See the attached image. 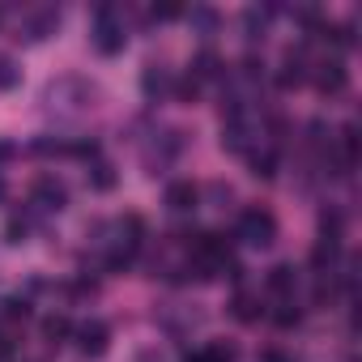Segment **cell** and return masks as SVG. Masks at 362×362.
<instances>
[{"mask_svg": "<svg viewBox=\"0 0 362 362\" xmlns=\"http://www.w3.org/2000/svg\"><path fill=\"white\" fill-rule=\"evenodd\" d=\"M94 47L103 52V56H119L124 52V43H128V35H124V13L115 9V5H98L94 9Z\"/></svg>", "mask_w": 362, "mask_h": 362, "instance_id": "obj_1", "label": "cell"}, {"mask_svg": "<svg viewBox=\"0 0 362 362\" xmlns=\"http://www.w3.org/2000/svg\"><path fill=\"white\" fill-rule=\"evenodd\" d=\"M239 239H243L247 247H269V243L277 239L273 214H269V209H243V214H239Z\"/></svg>", "mask_w": 362, "mask_h": 362, "instance_id": "obj_2", "label": "cell"}, {"mask_svg": "<svg viewBox=\"0 0 362 362\" xmlns=\"http://www.w3.org/2000/svg\"><path fill=\"white\" fill-rule=\"evenodd\" d=\"M30 201H35L39 209H52V214H56V209H64V205H69V188L60 184L56 175H39V179H35Z\"/></svg>", "mask_w": 362, "mask_h": 362, "instance_id": "obj_3", "label": "cell"}, {"mask_svg": "<svg viewBox=\"0 0 362 362\" xmlns=\"http://www.w3.org/2000/svg\"><path fill=\"white\" fill-rule=\"evenodd\" d=\"M73 337H77V345H81V354H107V345H111V328L103 324V320H86V324H77L73 328Z\"/></svg>", "mask_w": 362, "mask_h": 362, "instance_id": "obj_4", "label": "cell"}, {"mask_svg": "<svg viewBox=\"0 0 362 362\" xmlns=\"http://www.w3.org/2000/svg\"><path fill=\"white\" fill-rule=\"evenodd\" d=\"M311 81H315V90H320V94H341V90L349 86V73H345V60H324V64H315V73H311Z\"/></svg>", "mask_w": 362, "mask_h": 362, "instance_id": "obj_5", "label": "cell"}, {"mask_svg": "<svg viewBox=\"0 0 362 362\" xmlns=\"http://www.w3.org/2000/svg\"><path fill=\"white\" fill-rule=\"evenodd\" d=\"M197 201H201V188L192 179H170L166 184V209L170 214H188V209H197Z\"/></svg>", "mask_w": 362, "mask_h": 362, "instance_id": "obj_6", "label": "cell"}, {"mask_svg": "<svg viewBox=\"0 0 362 362\" xmlns=\"http://www.w3.org/2000/svg\"><path fill=\"white\" fill-rule=\"evenodd\" d=\"M307 77H311V73H307L303 47H290V52H286V64H281V73H277V86H281V90H298Z\"/></svg>", "mask_w": 362, "mask_h": 362, "instance_id": "obj_7", "label": "cell"}, {"mask_svg": "<svg viewBox=\"0 0 362 362\" xmlns=\"http://www.w3.org/2000/svg\"><path fill=\"white\" fill-rule=\"evenodd\" d=\"M341 260V235H320L311 247V269L315 273H332V264Z\"/></svg>", "mask_w": 362, "mask_h": 362, "instance_id": "obj_8", "label": "cell"}, {"mask_svg": "<svg viewBox=\"0 0 362 362\" xmlns=\"http://www.w3.org/2000/svg\"><path fill=\"white\" fill-rule=\"evenodd\" d=\"M192 77H197V81H222V77H226V60H222L214 47H201L197 60H192Z\"/></svg>", "mask_w": 362, "mask_h": 362, "instance_id": "obj_9", "label": "cell"}, {"mask_svg": "<svg viewBox=\"0 0 362 362\" xmlns=\"http://www.w3.org/2000/svg\"><path fill=\"white\" fill-rule=\"evenodd\" d=\"M188 26H192V35H201V39H214V35L222 30V13H218L214 5H192V13H188Z\"/></svg>", "mask_w": 362, "mask_h": 362, "instance_id": "obj_10", "label": "cell"}, {"mask_svg": "<svg viewBox=\"0 0 362 362\" xmlns=\"http://www.w3.org/2000/svg\"><path fill=\"white\" fill-rule=\"evenodd\" d=\"M56 26H60V13H56V9H39V13L26 22V39H30V43H43L47 35H56Z\"/></svg>", "mask_w": 362, "mask_h": 362, "instance_id": "obj_11", "label": "cell"}, {"mask_svg": "<svg viewBox=\"0 0 362 362\" xmlns=\"http://www.w3.org/2000/svg\"><path fill=\"white\" fill-rule=\"evenodd\" d=\"M247 119L243 115H235V119H226L222 124V149H230V153H243L247 149Z\"/></svg>", "mask_w": 362, "mask_h": 362, "instance_id": "obj_12", "label": "cell"}, {"mask_svg": "<svg viewBox=\"0 0 362 362\" xmlns=\"http://www.w3.org/2000/svg\"><path fill=\"white\" fill-rule=\"evenodd\" d=\"M141 90H145V98H162V94L170 90V73H166L162 64H145V73H141Z\"/></svg>", "mask_w": 362, "mask_h": 362, "instance_id": "obj_13", "label": "cell"}, {"mask_svg": "<svg viewBox=\"0 0 362 362\" xmlns=\"http://www.w3.org/2000/svg\"><path fill=\"white\" fill-rule=\"evenodd\" d=\"M273 13H277V5H264V9H256V5H252V9H243V35L256 43V39L264 35V26H269V18H273Z\"/></svg>", "mask_w": 362, "mask_h": 362, "instance_id": "obj_14", "label": "cell"}, {"mask_svg": "<svg viewBox=\"0 0 362 362\" xmlns=\"http://www.w3.org/2000/svg\"><path fill=\"white\" fill-rule=\"evenodd\" d=\"M184 362H235V345H226V341H209L205 349L184 354Z\"/></svg>", "mask_w": 362, "mask_h": 362, "instance_id": "obj_15", "label": "cell"}, {"mask_svg": "<svg viewBox=\"0 0 362 362\" xmlns=\"http://www.w3.org/2000/svg\"><path fill=\"white\" fill-rule=\"evenodd\" d=\"M264 281H269V290H273V294H281V298H286V294H294V286H298V273H294L290 264H273Z\"/></svg>", "mask_w": 362, "mask_h": 362, "instance_id": "obj_16", "label": "cell"}, {"mask_svg": "<svg viewBox=\"0 0 362 362\" xmlns=\"http://www.w3.org/2000/svg\"><path fill=\"white\" fill-rule=\"evenodd\" d=\"M90 188H94V192H111V188H115V166H111V162H103V158L90 162Z\"/></svg>", "mask_w": 362, "mask_h": 362, "instance_id": "obj_17", "label": "cell"}, {"mask_svg": "<svg viewBox=\"0 0 362 362\" xmlns=\"http://www.w3.org/2000/svg\"><path fill=\"white\" fill-rule=\"evenodd\" d=\"M247 162H252V175H256V179H273V175H277V153H273V149L247 153Z\"/></svg>", "mask_w": 362, "mask_h": 362, "instance_id": "obj_18", "label": "cell"}, {"mask_svg": "<svg viewBox=\"0 0 362 362\" xmlns=\"http://www.w3.org/2000/svg\"><path fill=\"white\" fill-rule=\"evenodd\" d=\"M230 311H235V320H243V324H252V320H260V303H256L252 294H235V303H230Z\"/></svg>", "mask_w": 362, "mask_h": 362, "instance_id": "obj_19", "label": "cell"}, {"mask_svg": "<svg viewBox=\"0 0 362 362\" xmlns=\"http://www.w3.org/2000/svg\"><path fill=\"white\" fill-rule=\"evenodd\" d=\"M43 337L56 345V341H64V337H73V324H69V315H47L43 320Z\"/></svg>", "mask_w": 362, "mask_h": 362, "instance_id": "obj_20", "label": "cell"}, {"mask_svg": "<svg viewBox=\"0 0 362 362\" xmlns=\"http://www.w3.org/2000/svg\"><path fill=\"white\" fill-rule=\"evenodd\" d=\"M170 94L179 98V103H197V94H201V81L188 73V77H179V81H170Z\"/></svg>", "mask_w": 362, "mask_h": 362, "instance_id": "obj_21", "label": "cell"}, {"mask_svg": "<svg viewBox=\"0 0 362 362\" xmlns=\"http://www.w3.org/2000/svg\"><path fill=\"white\" fill-rule=\"evenodd\" d=\"M320 35H324V39H332L337 47H354V26H349V22H337V26H328V22H324V30H320Z\"/></svg>", "mask_w": 362, "mask_h": 362, "instance_id": "obj_22", "label": "cell"}, {"mask_svg": "<svg viewBox=\"0 0 362 362\" xmlns=\"http://www.w3.org/2000/svg\"><path fill=\"white\" fill-rule=\"evenodd\" d=\"M22 81V69L9 60V56H0V90H13Z\"/></svg>", "mask_w": 362, "mask_h": 362, "instance_id": "obj_23", "label": "cell"}, {"mask_svg": "<svg viewBox=\"0 0 362 362\" xmlns=\"http://www.w3.org/2000/svg\"><path fill=\"white\" fill-rule=\"evenodd\" d=\"M0 315H5V320H26L30 315V303L26 298H5V303H0Z\"/></svg>", "mask_w": 362, "mask_h": 362, "instance_id": "obj_24", "label": "cell"}, {"mask_svg": "<svg viewBox=\"0 0 362 362\" xmlns=\"http://www.w3.org/2000/svg\"><path fill=\"white\" fill-rule=\"evenodd\" d=\"M273 320H277L281 328H294V324L303 320V311H298V303H281V307L273 311Z\"/></svg>", "mask_w": 362, "mask_h": 362, "instance_id": "obj_25", "label": "cell"}, {"mask_svg": "<svg viewBox=\"0 0 362 362\" xmlns=\"http://www.w3.org/2000/svg\"><path fill=\"white\" fill-rule=\"evenodd\" d=\"M153 22H175V18H184V5H175V0H166V5H153L149 9Z\"/></svg>", "mask_w": 362, "mask_h": 362, "instance_id": "obj_26", "label": "cell"}, {"mask_svg": "<svg viewBox=\"0 0 362 362\" xmlns=\"http://www.w3.org/2000/svg\"><path fill=\"white\" fill-rule=\"evenodd\" d=\"M239 69H243V81H260V77H264V60H260V56H243Z\"/></svg>", "mask_w": 362, "mask_h": 362, "instance_id": "obj_27", "label": "cell"}, {"mask_svg": "<svg viewBox=\"0 0 362 362\" xmlns=\"http://www.w3.org/2000/svg\"><path fill=\"white\" fill-rule=\"evenodd\" d=\"M30 149H35V153H43V158H52V153H64L69 145H64V141H52V136H39Z\"/></svg>", "mask_w": 362, "mask_h": 362, "instance_id": "obj_28", "label": "cell"}, {"mask_svg": "<svg viewBox=\"0 0 362 362\" xmlns=\"http://www.w3.org/2000/svg\"><path fill=\"white\" fill-rule=\"evenodd\" d=\"M64 153H73V158H90V162H94V158H98V141H73Z\"/></svg>", "mask_w": 362, "mask_h": 362, "instance_id": "obj_29", "label": "cell"}, {"mask_svg": "<svg viewBox=\"0 0 362 362\" xmlns=\"http://www.w3.org/2000/svg\"><path fill=\"white\" fill-rule=\"evenodd\" d=\"M5 239H9V243H26V222H22V218H9Z\"/></svg>", "mask_w": 362, "mask_h": 362, "instance_id": "obj_30", "label": "cell"}, {"mask_svg": "<svg viewBox=\"0 0 362 362\" xmlns=\"http://www.w3.org/2000/svg\"><path fill=\"white\" fill-rule=\"evenodd\" d=\"M18 158V145L13 141H0V162H13Z\"/></svg>", "mask_w": 362, "mask_h": 362, "instance_id": "obj_31", "label": "cell"}, {"mask_svg": "<svg viewBox=\"0 0 362 362\" xmlns=\"http://www.w3.org/2000/svg\"><path fill=\"white\" fill-rule=\"evenodd\" d=\"M260 362H294V358H286V354H277V349H269V354H260Z\"/></svg>", "mask_w": 362, "mask_h": 362, "instance_id": "obj_32", "label": "cell"}, {"mask_svg": "<svg viewBox=\"0 0 362 362\" xmlns=\"http://www.w3.org/2000/svg\"><path fill=\"white\" fill-rule=\"evenodd\" d=\"M9 354H13V345H9L5 337H0V358H9Z\"/></svg>", "mask_w": 362, "mask_h": 362, "instance_id": "obj_33", "label": "cell"}, {"mask_svg": "<svg viewBox=\"0 0 362 362\" xmlns=\"http://www.w3.org/2000/svg\"><path fill=\"white\" fill-rule=\"evenodd\" d=\"M0 201H5V179H0Z\"/></svg>", "mask_w": 362, "mask_h": 362, "instance_id": "obj_34", "label": "cell"}]
</instances>
